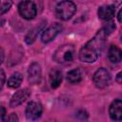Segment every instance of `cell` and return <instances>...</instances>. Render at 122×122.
<instances>
[{"label":"cell","mask_w":122,"mask_h":122,"mask_svg":"<svg viewBox=\"0 0 122 122\" xmlns=\"http://www.w3.org/2000/svg\"><path fill=\"white\" fill-rule=\"evenodd\" d=\"M107 36L108 35L106 34L103 28L100 29L94 34V36L81 48L79 52V59L85 63L95 62L102 53Z\"/></svg>","instance_id":"6da1fadb"},{"label":"cell","mask_w":122,"mask_h":122,"mask_svg":"<svg viewBox=\"0 0 122 122\" xmlns=\"http://www.w3.org/2000/svg\"><path fill=\"white\" fill-rule=\"evenodd\" d=\"M76 11V6L73 2L70 0H64L57 4L55 8V15L60 20L71 19Z\"/></svg>","instance_id":"7a4b0ae2"},{"label":"cell","mask_w":122,"mask_h":122,"mask_svg":"<svg viewBox=\"0 0 122 122\" xmlns=\"http://www.w3.org/2000/svg\"><path fill=\"white\" fill-rule=\"evenodd\" d=\"M74 53H75L74 46L71 44H66L59 47L55 51L53 54V60L60 64L69 63L73 60Z\"/></svg>","instance_id":"3957f363"},{"label":"cell","mask_w":122,"mask_h":122,"mask_svg":"<svg viewBox=\"0 0 122 122\" xmlns=\"http://www.w3.org/2000/svg\"><path fill=\"white\" fill-rule=\"evenodd\" d=\"M18 11L23 18L27 20H30L35 17L37 13V9H36L35 4L32 1L25 0V1H22L18 5Z\"/></svg>","instance_id":"277c9868"},{"label":"cell","mask_w":122,"mask_h":122,"mask_svg":"<svg viewBox=\"0 0 122 122\" xmlns=\"http://www.w3.org/2000/svg\"><path fill=\"white\" fill-rule=\"evenodd\" d=\"M93 83L99 89L108 87L111 84V74L105 68H99L93 74Z\"/></svg>","instance_id":"5b68a950"},{"label":"cell","mask_w":122,"mask_h":122,"mask_svg":"<svg viewBox=\"0 0 122 122\" xmlns=\"http://www.w3.org/2000/svg\"><path fill=\"white\" fill-rule=\"evenodd\" d=\"M62 29H63L62 25L56 23V24H53V25L48 27L47 29L43 30V33H42V35H41V40H42V42H43V43H49V42H51V40H53V39L56 37V35H57L59 32H61Z\"/></svg>","instance_id":"8992f818"},{"label":"cell","mask_w":122,"mask_h":122,"mask_svg":"<svg viewBox=\"0 0 122 122\" xmlns=\"http://www.w3.org/2000/svg\"><path fill=\"white\" fill-rule=\"evenodd\" d=\"M28 77H29V82L31 85H35L40 82L42 77V71L38 63L33 62L30 65L28 70Z\"/></svg>","instance_id":"52a82bcc"},{"label":"cell","mask_w":122,"mask_h":122,"mask_svg":"<svg viewBox=\"0 0 122 122\" xmlns=\"http://www.w3.org/2000/svg\"><path fill=\"white\" fill-rule=\"evenodd\" d=\"M43 112V108L40 103L37 102H30L26 108V117L29 120H35L38 119Z\"/></svg>","instance_id":"ba28073f"},{"label":"cell","mask_w":122,"mask_h":122,"mask_svg":"<svg viewBox=\"0 0 122 122\" xmlns=\"http://www.w3.org/2000/svg\"><path fill=\"white\" fill-rule=\"evenodd\" d=\"M30 95V91L29 89H23V90H20L18 92H16L11 99H10V108H15L19 105H21L23 102H25Z\"/></svg>","instance_id":"9c48e42d"},{"label":"cell","mask_w":122,"mask_h":122,"mask_svg":"<svg viewBox=\"0 0 122 122\" xmlns=\"http://www.w3.org/2000/svg\"><path fill=\"white\" fill-rule=\"evenodd\" d=\"M109 114L112 120L120 121L122 119V101L120 99H116L111 104Z\"/></svg>","instance_id":"30bf717a"},{"label":"cell","mask_w":122,"mask_h":122,"mask_svg":"<svg viewBox=\"0 0 122 122\" xmlns=\"http://www.w3.org/2000/svg\"><path fill=\"white\" fill-rule=\"evenodd\" d=\"M98 17L102 20L109 21L111 20L115 13V7L113 5H107V6H102L98 9Z\"/></svg>","instance_id":"8fae6325"},{"label":"cell","mask_w":122,"mask_h":122,"mask_svg":"<svg viewBox=\"0 0 122 122\" xmlns=\"http://www.w3.org/2000/svg\"><path fill=\"white\" fill-rule=\"evenodd\" d=\"M50 84H51V87L52 89H56L60 86L61 82H62V79H63V76H62V72L58 70H51V72H50Z\"/></svg>","instance_id":"7c38bea8"},{"label":"cell","mask_w":122,"mask_h":122,"mask_svg":"<svg viewBox=\"0 0 122 122\" xmlns=\"http://www.w3.org/2000/svg\"><path fill=\"white\" fill-rule=\"evenodd\" d=\"M108 57L112 63H119L122 59L121 50L118 47L112 45L109 49V51H108Z\"/></svg>","instance_id":"4fadbf2b"},{"label":"cell","mask_w":122,"mask_h":122,"mask_svg":"<svg viewBox=\"0 0 122 122\" xmlns=\"http://www.w3.org/2000/svg\"><path fill=\"white\" fill-rule=\"evenodd\" d=\"M67 80L72 84L79 83L82 80V73L79 69H73L67 73Z\"/></svg>","instance_id":"5bb4252c"},{"label":"cell","mask_w":122,"mask_h":122,"mask_svg":"<svg viewBox=\"0 0 122 122\" xmlns=\"http://www.w3.org/2000/svg\"><path fill=\"white\" fill-rule=\"evenodd\" d=\"M43 25H44V24H42V25H40V26L34 27L33 29H31V30L27 33V35H26V37H25V41H26L27 44H31V43L34 42V40L36 39L38 33H39L40 30L43 29Z\"/></svg>","instance_id":"9a60e30c"},{"label":"cell","mask_w":122,"mask_h":122,"mask_svg":"<svg viewBox=\"0 0 122 122\" xmlns=\"http://www.w3.org/2000/svg\"><path fill=\"white\" fill-rule=\"evenodd\" d=\"M22 81H23V76H22V74L20 73V72H14L10 77V79L8 80V86L10 87V88H12V89H16V88H18L20 85H21V83H22Z\"/></svg>","instance_id":"2e32d148"},{"label":"cell","mask_w":122,"mask_h":122,"mask_svg":"<svg viewBox=\"0 0 122 122\" xmlns=\"http://www.w3.org/2000/svg\"><path fill=\"white\" fill-rule=\"evenodd\" d=\"M114 29H115V25H114V22H113V21L108 22V23L103 27V30H105V32H106L107 35H109L112 30H114Z\"/></svg>","instance_id":"e0dca14e"},{"label":"cell","mask_w":122,"mask_h":122,"mask_svg":"<svg viewBox=\"0 0 122 122\" xmlns=\"http://www.w3.org/2000/svg\"><path fill=\"white\" fill-rule=\"evenodd\" d=\"M10 6H11V2H10V1L5 2V3L2 5V7L0 8V13H4L5 11L9 10V9L10 8Z\"/></svg>","instance_id":"ac0fdd59"},{"label":"cell","mask_w":122,"mask_h":122,"mask_svg":"<svg viewBox=\"0 0 122 122\" xmlns=\"http://www.w3.org/2000/svg\"><path fill=\"white\" fill-rule=\"evenodd\" d=\"M5 80H6L5 72H4V71H3V70H0V91L2 90V88H3V86H4Z\"/></svg>","instance_id":"d6986e66"},{"label":"cell","mask_w":122,"mask_h":122,"mask_svg":"<svg viewBox=\"0 0 122 122\" xmlns=\"http://www.w3.org/2000/svg\"><path fill=\"white\" fill-rule=\"evenodd\" d=\"M6 119V109L4 107H0V120L4 121Z\"/></svg>","instance_id":"ffe728a7"},{"label":"cell","mask_w":122,"mask_h":122,"mask_svg":"<svg viewBox=\"0 0 122 122\" xmlns=\"http://www.w3.org/2000/svg\"><path fill=\"white\" fill-rule=\"evenodd\" d=\"M9 121H18V117L16 115V113H11L10 115V117L8 118Z\"/></svg>","instance_id":"44dd1931"},{"label":"cell","mask_w":122,"mask_h":122,"mask_svg":"<svg viewBox=\"0 0 122 122\" xmlns=\"http://www.w3.org/2000/svg\"><path fill=\"white\" fill-rule=\"evenodd\" d=\"M4 58H5V52H4V50H3L2 48H0V65L3 63Z\"/></svg>","instance_id":"7402d4cb"},{"label":"cell","mask_w":122,"mask_h":122,"mask_svg":"<svg viewBox=\"0 0 122 122\" xmlns=\"http://www.w3.org/2000/svg\"><path fill=\"white\" fill-rule=\"evenodd\" d=\"M122 72H118L117 73V75H116V82L118 83V84H121V82H122V80H121V78H122Z\"/></svg>","instance_id":"603a6c76"},{"label":"cell","mask_w":122,"mask_h":122,"mask_svg":"<svg viewBox=\"0 0 122 122\" xmlns=\"http://www.w3.org/2000/svg\"><path fill=\"white\" fill-rule=\"evenodd\" d=\"M121 10H119L118 11V14H117V19H118V22H121Z\"/></svg>","instance_id":"cb8c5ba5"}]
</instances>
